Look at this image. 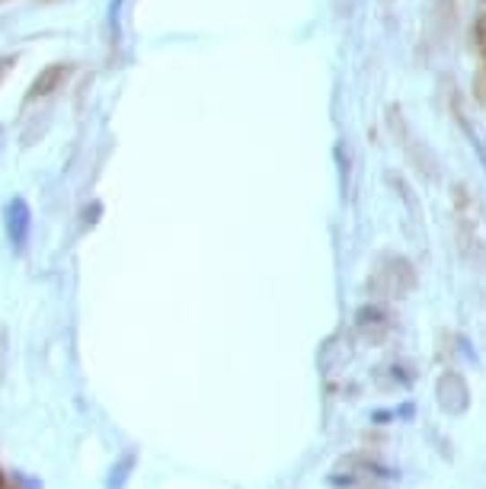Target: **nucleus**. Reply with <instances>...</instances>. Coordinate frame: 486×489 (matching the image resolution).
Masks as SVG:
<instances>
[{"mask_svg":"<svg viewBox=\"0 0 486 489\" xmlns=\"http://www.w3.org/2000/svg\"><path fill=\"white\" fill-rule=\"evenodd\" d=\"M30 227H32V214H30V205L22 202V198H13L7 202V234L13 240V247H22L26 237H30Z\"/></svg>","mask_w":486,"mask_h":489,"instance_id":"nucleus-1","label":"nucleus"},{"mask_svg":"<svg viewBox=\"0 0 486 489\" xmlns=\"http://www.w3.org/2000/svg\"><path fill=\"white\" fill-rule=\"evenodd\" d=\"M10 65H13V58H10V55H4V58H0V81H4V77H7Z\"/></svg>","mask_w":486,"mask_h":489,"instance_id":"nucleus-3","label":"nucleus"},{"mask_svg":"<svg viewBox=\"0 0 486 489\" xmlns=\"http://www.w3.org/2000/svg\"><path fill=\"white\" fill-rule=\"evenodd\" d=\"M67 74H71V67H67V65H48L42 74H39L36 81H32L30 96H26V100H42V96H52L55 90L67 81Z\"/></svg>","mask_w":486,"mask_h":489,"instance_id":"nucleus-2","label":"nucleus"}]
</instances>
